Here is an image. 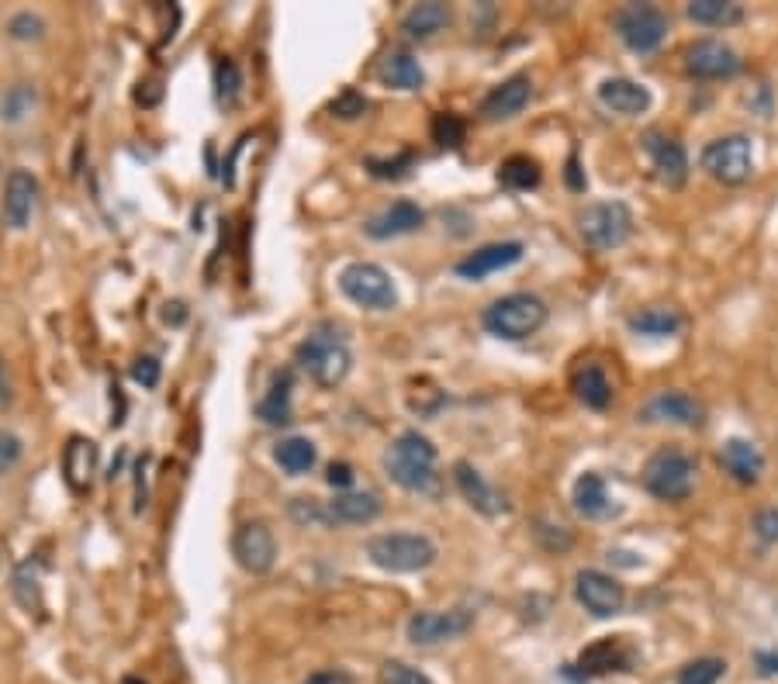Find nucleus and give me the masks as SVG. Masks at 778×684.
Here are the masks:
<instances>
[{"instance_id":"3c124183","label":"nucleus","mask_w":778,"mask_h":684,"mask_svg":"<svg viewBox=\"0 0 778 684\" xmlns=\"http://www.w3.org/2000/svg\"><path fill=\"white\" fill-rule=\"evenodd\" d=\"M758 671H761L765 677L778 674V653H758Z\"/></svg>"},{"instance_id":"b1692460","label":"nucleus","mask_w":778,"mask_h":684,"mask_svg":"<svg viewBox=\"0 0 778 684\" xmlns=\"http://www.w3.org/2000/svg\"><path fill=\"white\" fill-rule=\"evenodd\" d=\"M571 502H575V512L592 519V522H599V519H609L616 512L612 505V498H609V488L603 481V473H582V478L575 481V491H571Z\"/></svg>"},{"instance_id":"de8ad7c7","label":"nucleus","mask_w":778,"mask_h":684,"mask_svg":"<svg viewBox=\"0 0 778 684\" xmlns=\"http://www.w3.org/2000/svg\"><path fill=\"white\" fill-rule=\"evenodd\" d=\"M326 481H329L335 491H350V484H353V467H350V463H329Z\"/></svg>"},{"instance_id":"0eeeda50","label":"nucleus","mask_w":778,"mask_h":684,"mask_svg":"<svg viewBox=\"0 0 778 684\" xmlns=\"http://www.w3.org/2000/svg\"><path fill=\"white\" fill-rule=\"evenodd\" d=\"M340 291L367 311H392L398 308V287L377 263H350L340 274Z\"/></svg>"},{"instance_id":"dca6fc26","label":"nucleus","mask_w":778,"mask_h":684,"mask_svg":"<svg viewBox=\"0 0 778 684\" xmlns=\"http://www.w3.org/2000/svg\"><path fill=\"white\" fill-rule=\"evenodd\" d=\"M523 253H526L523 243H491V246L475 249L471 256H463L454 270H457V277H463V280H484V277H491V274L515 267V263L523 259Z\"/></svg>"},{"instance_id":"c85d7f7f","label":"nucleus","mask_w":778,"mask_h":684,"mask_svg":"<svg viewBox=\"0 0 778 684\" xmlns=\"http://www.w3.org/2000/svg\"><path fill=\"white\" fill-rule=\"evenodd\" d=\"M575 394H578V402L585 405V408H592V412H603V408H609V402H612V384H609V377H606V371L603 366H595V363H588V366H582V371L575 374Z\"/></svg>"},{"instance_id":"9b49d317","label":"nucleus","mask_w":778,"mask_h":684,"mask_svg":"<svg viewBox=\"0 0 778 684\" xmlns=\"http://www.w3.org/2000/svg\"><path fill=\"white\" fill-rule=\"evenodd\" d=\"M575 598L588 616L612 619L622 612V605H627V588H622L612 574L588 567L575 574Z\"/></svg>"},{"instance_id":"393cba45","label":"nucleus","mask_w":778,"mask_h":684,"mask_svg":"<svg viewBox=\"0 0 778 684\" xmlns=\"http://www.w3.org/2000/svg\"><path fill=\"white\" fill-rule=\"evenodd\" d=\"M326 509L335 525H367L381 515V498L371 491H340Z\"/></svg>"},{"instance_id":"09e8293b","label":"nucleus","mask_w":778,"mask_h":684,"mask_svg":"<svg viewBox=\"0 0 778 684\" xmlns=\"http://www.w3.org/2000/svg\"><path fill=\"white\" fill-rule=\"evenodd\" d=\"M14 402V387H11V374H8V363L0 356V408H8Z\"/></svg>"},{"instance_id":"7c9ffc66","label":"nucleus","mask_w":778,"mask_h":684,"mask_svg":"<svg viewBox=\"0 0 778 684\" xmlns=\"http://www.w3.org/2000/svg\"><path fill=\"white\" fill-rule=\"evenodd\" d=\"M689 18L695 24H706V29H734L744 21V8L734 0H692Z\"/></svg>"},{"instance_id":"1a4fd4ad","label":"nucleus","mask_w":778,"mask_h":684,"mask_svg":"<svg viewBox=\"0 0 778 684\" xmlns=\"http://www.w3.org/2000/svg\"><path fill=\"white\" fill-rule=\"evenodd\" d=\"M612 29L622 45L647 56V52H658L668 39V14L654 4H627L612 14Z\"/></svg>"},{"instance_id":"2eb2a0df","label":"nucleus","mask_w":778,"mask_h":684,"mask_svg":"<svg viewBox=\"0 0 778 684\" xmlns=\"http://www.w3.org/2000/svg\"><path fill=\"white\" fill-rule=\"evenodd\" d=\"M637 418L640 423H671V426L699 429L706 423V412L685 391H661L637 412Z\"/></svg>"},{"instance_id":"58836bf2","label":"nucleus","mask_w":778,"mask_h":684,"mask_svg":"<svg viewBox=\"0 0 778 684\" xmlns=\"http://www.w3.org/2000/svg\"><path fill=\"white\" fill-rule=\"evenodd\" d=\"M329 111H332V118L353 121V118H360L363 111H367V97L356 94V90H343L340 97H335V100L329 104Z\"/></svg>"},{"instance_id":"412c9836","label":"nucleus","mask_w":778,"mask_h":684,"mask_svg":"<svg viewBox=\"0 0 778 684\" xmlns=\"http://www.w3.org/2000/svg\"><path fill=\"white\" fill-rule=\"evenodd\" d=\"M720 467L731 473L737 484H758L765 473V457L750 439L731 436L720 446Z\"/></svg>"},{"instance_id":"5701e85b","label":"nucleus","mask_w":778,"mask_h":684,"mask_svg":"<svg viewBox=\"0 0 778 684\" xmlns=\"http://www.w3.org/2000/svg\"><path fill=\"white\" fill-rule=\"evenodd\" d=\"M97 442L87 439V436H73L66 442V450H63V478L66 484L76 491V494H84L90 491V481H94V473H97Z\"/></svg>"},{"instance_id":"a878e982","label":"nucleus","mask_w":778,"mask_h":684,"mask_svg":"<svg viewBox=\"0 0 778 684\" xmlns=\"http://www.w3.org/2000/svg\"><path fill=\"white\" fill-rule=\"evenodd\" d=\"M454 21V11L447 4H439V0H426V4H415L405 18H402V32L412 39V42H426L439 32H447Z\"/></svg>"},{"instance_id":"473e14b6","label":"nucleus","mask_w":778,"mask_h":684,"mask_svg":"<svg viewBox=\"0 0 778 684\" xmlns=\"http://www.w3.org/2000/svg\"><path fill=\"white\" fill-rule=\"evenodd\" d=\"M630 329L637 335H654V339H664V335H674L682 329V314L671 311V308H643L630 319Z\"/></svg>"},{"instance_id":"f3484780","label":"nucleus","mask_w":778,"mask_h":684,"mask_svg":"<svg viewBox=\"0 0 778 684\" xmlns=\"http://www.w3.org/2000/svg\"><path fill=\"white\" fill-rule=\"evenodd\" d=\"M454 481H457V491L463 494V502L471 505L475 512H481V515H488V519H495V515H502V512L509 509L505 498L484 481V473H481L475 463L457 460V463H454Z\"/></svg>"},{"instance_id":"20e7f679","label":"nucleus","mask_w":778,"mask_h":684,"mask_svg":"<svg viewBox=\"0 0 778 684\" xmlns=\"http://www.w3.org/2000/svg\"><path fill=\"white\" fill-rule=\"evenodd\" d=\"M484 329L499 339L519 342V339H530L536 335L543 325H547V304H543L536 295H505L495 304L484 308Z\"/></svg>"},{"instance_id":"aec40b11","label":"nucleus","mask_w":778,"mask_h":684,"mask_svg":"<svg viewBox=\"0 0 778 684\" xmlns=\"http://www.w3.org/2000/svg\"><path fill=\"white\" fill-rule=\"evenodd\" d=\"M599 100L603 108H609L612 115H622V118H637V115H647L651 111V90L637 81H627V76H609V81L599 84Z\"/></svg>"},{"instance_id":"ea45409f","label":"nucleus","mask_w":778,"mask_h":684,"mask_svg":"<svg viewBox=\"0 0 778 684\" xmlns=\"http://www.w3.org/2000/svg\"><path fill=\"white\" fill-rule=\"evenodd\" d=\"M415 167V156L412 152H402L398 160H367V170L381 180H398L405 177L408 170Z\"/></svg>"},{"instance_id":"f704fd0d","label":"nucleus","mask_w":778,"mask_h":684,"mask_svg":"<svg viewBox=\"0 0 778 684\" xmlns=\"http://www.w3.org/2000/svg\"><path fill=\"white\" fill-rule=\"evenodd\" d=\"M215 94L222 108H236V100L243 94V73L232 60H219L215 66Z\"/></svg>"},{"instance_id":"f03ea898","label":"nucleus","mask_w":778,"mask_h":684,"mask_svg":"<svg viewBox=\"0 0 778 684\" xmlns=\"http://www.w3.org/2000/svg\"><path fill=\"white\" fill-rule=\"evenodd\" d=\"M633 228L637 222L627 201H595L578 212V235L595 253H612L619 246H627Z\"/></svg>"},{"instance_id":"7ed1b4c3","label":"nucleus","mask_w":778,"mask_h":684,"mask_svg":"<svg viewBox=\"0 0 778 684\" xmlns=\"http://www.w3.org/2000/svg\"><path fill=\"white\" fill-rule=\"evenodd\" d=\"M367 557L387 574H419L436 564V543L423 533H381L367 539Z\"/></svg>"},{"instance_id":"a18cd8bd","label":"nucleus","mask_w":778,"mask_h":684,"mask_svg":"<svg viewBox=\"0 0 778 684\" xmlns=\"http://www.w3.org/2000/svg\"><path fill=\"white\" fill-rule=\"evenodd\" d=\"M132 377L142 387H156V384H160V360H156V356H139L132 363Z\"/></svg>"},{"instance_id":"79ce46f5","label":"nucleus","mask_w":778,"mask_h":684,"mask_svg":"<svg viewBox=\"0 0 778 684\" xmlns=\"http://www.w3.org/2000/svg\"><path fill=\"white\" fill-rule=\"evenodd\" d=\"M291 515L298 519V522H311V525H322V530H326V525H335L332 522V515H329V509H322L319 502H311V498H308V502H305V498H295V505H291Z\"/></svg>"},{"instance_id":"bb28decb","label":"nucleus","mask_w":778,"mask_h":684,"mask_svg":"<svg viewBox=\"0 0 778 684\" xmlns=\"http://www.w3.org/2000/svg\"><path fill=\"white\" fill-rule=\"evenodd\" d=\"M377 73H381V84L392 90H423V84H426V73H423L419 60L408 56V52H392V56H384Z\"/></svg>"},{"instance_id":"39448f33","label":"nucleus","mask_w":778,"mask_h":684,"mask_svg":"<svg viewBox=\"0 0 778 684\" xmlns=\"http://www.w3.org/2000/svg\"><path fill=\"white\" fill-rule=\"evenodd\" d=\"M643 488L658 502H685L695 488V460L685 450H679V446H661L643 463Z\"/></svg>"},{"instance_id":"49530a36","label":"nucleus","mask_w":778,"mask_h":684,"mask_svg":"<svg viewBox=\"0 0 778 684\" xmlns=\"http://www.w3.org/2000/svg\"><path fill=\"white\" fill-rule=\"evenodd\" d=\"M755 536L761 543H778V509H765L755 515Z\"/></svg>"},{"instance_id":"4be33fe9","label":"nucleus","mask_w":778,"mask_h":684,"mask_svg":"<svg viewBox=\"0 0 778 684\" xmlns=\"http://www.w3.org/2000/svg\"><path fill=\"white\" fill-rule=\"evenodd\" d=\"M423 222H426V215H423L419 204L395 201L392 207H384V212H377L374 218H367L363 232H367L371 239L384 243V239H398V235H408V232H415V228H423Z\"/></svg>"},{"instance_id":"a19ab883","label":"nucleus","mask_w":778,"mask_h":684,"mask_svg":"<svg viewBox=\"0 0 778 684\" xmlns=\"http://www.w3.org/2000/svg\"><path fill=\"white\" fill-rule=\"evenodd\" d=\"M42 32H45V24H42V18L32 14V11H21V14L11 18V39H18V42L42 39Z\"/></svg>"},{"instance_id":"c03bdc74","label":"nucleus","mask_w":778,"mask_h":684,"mask_svg":"<svg viewBox=\"0 0 778 684\" xmlns=\"http://www.w3.org/2000/svg\"><path fill=\"white\" fill-rule=\"evenodd\" d=\"M381 674H384V684H433L423 671H415L402 661H387Z\"/></svg>"},{"instance_id":"c756f323","label":"nucleus","mask_w":778,"mask_h":684,"mask_svg":"<svg viewBox=\"0 0 778 684\" xmlns=\"http://www.w3.org/2000/svg\"><path fill=\"white\" fill-rule=\"evenodd\" d=\"M627 664H630V653L622 650V643L619 640H599L595 646H588L585 653H582V661H578V667H582V674L588 677V674H606V671H627Z\"/></svg>"},{"instance_id":"8fccbe9b","label":"nucleus","mask_w":778,"mask_h":684,"mask_svg":"<svg viewBox=\"0 0 778 684\" xmlns=\"http://www.w3.org/2000/svg\"><path fill=\"white\" fill-rule=\"evenodd\" d=\"M567 188H571V191H585V177L578 173V160H575V156L567 160Z\"/></svg>"},{"instance_id":"423d86ee","label":"nucleus","mask_w":778,"mask_h":684,"mask_svg":"<svg viewBox=\"0 0 778 684\" xmlns=\"http://www.w3.org/2000/svg\"><path fill=\"white\" fill-rule=\"evenodd\" d=\"M295 363L319 387H340L347 381V374H350L353 356H350L347 342L340 335L316 332V335H308L305 342H298Z\"/></svg>"},{"instance_id":"37998d69","label":"nucleus","mask_w":778,"mask_h":684,"mask_svg":"<svg viewBox=\"0 0 778 684\" xmlns=\"http://www.w3.org/2000/svg\"><path fill=\"white\" fill-rule=\"evenodd\" d=\"M21 453H24L21 439L14 432H8V429H0V478L11 473L21 463Z\"/></svg>"},{"instance_id":"f257e3e1","label":"nucleus","mask_w":778,"mask_h":684,"mask_svg":"<svg viewBox=\"0 0 778 684\" xmlns=\"http://www.w3.org/2000/svg\"><path fill=\"white\" fill-rule=\"evenodd\" d=\"M436 446L423 432H402L384 453V470L402 491L408 494H423V498H439L444 494V478L436 470Z\"/></svg>"},{"instance_id":"9d476101","label":"nucleus","mask_w":778,"mask_h":684,"mask_svg":"<svg viewBox=\"0 0 778 684\" xmlns=\"http://www.w3.org/2000/svg\"><path fill=\"white\" fill-rule=\"evenodd\" d=\"M232 557L246 574H270L277 564V539L274 530L264 519H249L243 522L236 536H232Z\"/></svg>"},{"instance_id":"2f4dec72","label":"nucleus","mask_w":778,"mask_h":684,"mask_svg":"<svg viewBox=\"0 0 778 684\" xmlns=\"http://www.w3.org/2000/svg\"><path fill=\"white\" fill-rule=\"evenodd\" d=\"M256 415L267 426H288L291 423V374H277L274 387L264 402L256 405Z\"/></svg>"},{"instance_id":"6e6552de","label":"nucleus","mask_w":778,"mask_h":684,"mask_svg":"<svg viewBox=\"0 0 778 684\" xmlns=\"http://www.w3.org/2000/svg\"><path fill=\"white\" fill-rule=\"evenodd\" d=\"M699 167H703L716 183L723 188H740L755 173V152H750L747 136H723L713 139L703 156H699Z\"/></svg>"},{"instance_id":"4c0bfd02","label":"nucleus","mask_w":778,"mask_h":684,"mask_svg":"<svg viewBox=\"0 0 778 684\" xmlns=\"http://www.w3.org/2000/svg\"><path fill=\"white\" fill-rule=\"evenodd\" d=\"M433 139L439 146H460L463 142V121L457 115H450V111L436 115L433 118Z\"/></svg>"},{"instance_id":"cd10ccee","label":"nucleus","mask_w":778,"mask_h":684,"mask_svg":"<svg viewBox=\"0 0 778 684\" xmlns=\"http://www.w3.org/2000/svg\"><path fill=\"white\" fill-rule=\"evenodd\" d=\"M274 460L284 473H291V478H301L311 467L319 463V450L316 442L305 439V436H288L274 446Z\"/></svg>"},{"instance_id":"c9c22d12","label":"nucleus","mask_w":778,"mask_h":684,"mask_svg":"<svg viewBox=\"0 0 778 684\" xmlns=\"http://www.w3.org/2000/svg\"><path fill=\"white\" fill-rule=\"evenodd\" d=\"M726 674V661L720 656H699L679 671V684H716Z\"/></svg>"},{"instance_id":"a211bd4d","label":"nucleus","mask_w":778,"mask_h":684,"mask_svg":"<svg viewBox=\"0 0 778 684\" xmlns=\"http://www.w3.org/2000/svg\"><path fill=\"white\" fill-rule=\"evenodd\" d=\"M533 100V84H530V76H509L505 84H499L495 90H491L484 100H481V108H478V115L484 118V121H509V118H515V115H523V108L526 104Z\"/></svg>"},{"instance_id":"72a5a7b5","label":"nucleus","mask_w":778,"mask_h":684,"mask_svg":"<svg viewBox=\"0 0 778 684\" xmlns=\"http://www.w3.org/2000/svg\"><path fill=\"white\" fill-rule=\"evenodd\" d=\"M540 163L533 156H509V160L499 167V183L509 191H533L540 183Z\"/></svg>"},{"instance_id":"f8f14e48","label":"nucleus","mask_w":778,"mask_h":684,"mask_svg":"<svg viewBox=\"0 0 778 684\" xmlns=\"http://www.w3.org/2000/svg\"><path fill=\"white\" fill-rule=\"evenodd\" d=\"M475 626V612L467 609H450V612H415L405 622V637L415 646H436L463 637Z\"/></svg>"},{"instance_id":"603ef678","label":"nucleus","mask_w":778,"mask_h":684,"mask_svg":"<svg viewBox=\"0 0 778 684\" xmlns=\"http://www.w3.org/2000/svg\"><path fill=\"white\" fill-rule=\"evenodd\" d=\"M308 684H350V677H343V674H319V677H311Z\"/></svg>"},{"instance_id":"ddd939ff","label":"nucleus","mask_w":778,"mask_h":684,"mask_svg":"<svg viewBox=\"0 0 778 684\" xmlns=\"http://www.w3.org/2000/svg\"><path fill=\"white\" fill-rule=\"evenodd\" d=\"M685 70L695 81H731L740 73V56L720 39H699L685 52Z\"/></svg>"},{"instance_id":"e433bc0d","label":"nucleus","mask_w":778,"mask_h":684,"mask_svg":"<svg viewBox=\"0 0 778 684\" xmlns=\"http://www.w3.org/2000/svg\"><path fill=\"white\" fill-rule=\"evenodd\" d=\"M32 100L35 94L29 87H14L4 94V100H0V118H8V121H21L24 115L32 111Z\"/></svg>"},{"instance_id":"4468645a","label":"nucleus","mask_w":778,"mask_h":684,"mask_svg":"<svg viewBox=\"0 0 778 684\" xmlns=\"http://www.w3.org/2000/svg\"><path fill=\"white\" fill-rule=\"evenodd\" d=\"M643 152L651 156V167L658 173V180L664 183V188L671 191H679L685 188V180H689V152L685 146L674 139V136H664V131H647L643 136Z\"/></svg>"},{"instance_id":"6ab92c4d","label":"nucleus","mask_w":778,"mask_h":684,"mask_svg":"<svg viewBox=\"0 0 778 684\" xmlns=\"http://www.w3.org/2000/svg\"><path fill=\"white\" fill-rule=\"evenodd\" d=\"M35 201H39V180L29 170H11L4 183V225L11 232L29 228Z\"/></svg>"}]
</instances>
